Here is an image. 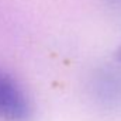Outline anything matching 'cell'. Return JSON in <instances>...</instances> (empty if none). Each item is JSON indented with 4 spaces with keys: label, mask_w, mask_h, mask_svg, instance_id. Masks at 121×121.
<instances>
[{
    "label": "cell",
    "mask_w": 121,
    "mask_h": 121,
    "mask_svg": "<svg viewBox=\"0 0 121 121\" xmlns=\"http://www.w3.org/2000/svg\"><path fill=\"white\" fill-rule=\"evenodd\" d=\"M113 4H116V6H121V0H110Z\"/></svg>",
    "instance_id": "3957f363"
},
{
    "label": "cell",
    "mask_w": 121,
    "mask_h": 121,
    "mask_svg": "<svg viewBox=\"0 0 121 121\" xmlns=\"http://www.w3.org/2000/svg\"><path fill=\"white\" fill-rule=\"evenodd\" d=\"M118 56H120V59H121V48H120V52H118Z\"/></svg>",
    "instance_id": "277c9868"
},
{
    "label": "cell",
    "mask_w": 121,
    "mask_h": 121,
    "mask_svg": "<svg viewBox=\"0 0 121 121\" xmlns=\"http://www.w3.org/2000/svg\"><path fill=\"white\" fill-rule=\"evenodd\" d=\"M31 118V103L18 85L7 72L0 70V120L28 121Z\"/></svg>",
    "instance_id": "6da1fadb"
},
{
    "label": "cell",
    "mask_w": 121,
    "mask_h": 121,
    "mask_svg": "<svg viewBox=\"0 0 121 121\" xmlns=\"http://www.w3.org/2000/svg\"><path fill=\"white\" fill-rule=\"evenodd\" d=\"M93 96L99 104L107 108H121V72L117 69H100L91 82Z\"/></svg>",
    "instance_id": "7a4b0ae2"
}]
</instances>
